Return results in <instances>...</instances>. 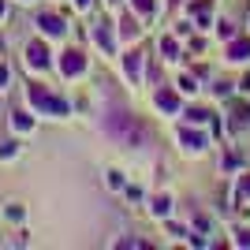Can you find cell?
Instances as JSON below:
<instances>
[{
  "mask_svg": "<svg viewBox=\"0 0 250 250\" xmlns=\"http://www.w3.org/2000/svg\"><path fill=\"white\" fill-rule=\"evenodd\" d=\"M26 56H30L34 67H45V63H49V52H45V45H42V42H34L30 49H26Z\"/></svg>",
  "mask_w": 250,
  "mask_h": 250,
  "instance_id": "5b68a950",
  "label": "cell"
},
{
  "mask_svg": "<svg viewBox=\"0 0 250 250\" xmlns=\"http://www.w3.org/2000/svg\"><path fill=\"white\" fill-rule=\"evenodd\" d=\"M250 56V42H231L228 45V60H247Z\"/></svg>",
  "mask_w": 250,
  "mask_h": 250,
  "instance_id": "52a82bcc",
  "label": "cell"
},
{
  "mask_svg": "<svg viewBox=\"0 0 250 250\" xmlns=\"http://www.w3.org/2000/svg\"><path fill=\"white\" fill-rule=\"evenodd\" d=\"M161 49H165L168 56H176V42H172V38H165V42H161Z\"/></svg>",
  "mask_w": 250,
  "mask_h": 250,
  "instance_id": "e0dca14e",
  "label": "cell"
},
{
  "mask_svg": "<svg viewBox=\"0 0 250 250\" xmlns=\"http://www.w3.org/2000/svg\"><path fill=\"white\" fill-rule=\"evenodd\" d=\"M179 142H183V149H190V153H198V149H206V138L198 135V131H179Z\"/></svg>",
  "mask_w": 250,
  "mask_h": 250,
  "instance_id": "3957f363",
  "label": "cell"
},
{
  "mask_svg": "<svg viewBox=\"0 0 250 250\" xmlns=\"http://www.w3.org/2000/svg\"><path fill=\"white\" fill-rule=\"evenodd\" d=\"M120 34H124V38H135V34H138V22L135 19H124V22H120Z\"/></svg>",
  "mask_w": 250,
  "mask_h": 250,
  "instance_id": "ba28073f",
  "label": "cell"
},
{
  "mask_svg": "<svg viewBox=\"0 0 250 250\" xmlns=\"http://www.w3.org/2000/svg\"><path fill=\"white\" fill-rule=\"evenodd\" d=\"M38 26H42L45 34H63V19H56V15H42Z\"/></svg>",
  "mask_w": 250,
  "mask_h": 250,
  "instance_id": "8992f818",
  "label": "cell"
},
{
  "mask_svg": "<svg viewBox=\"0 0 250 250\" xmlns=\"http://www.w3.org/2000/svg\"><path fill=\"white\" fill-rule=\"evenodd\" d=\"M97 42H101L104 49H112V38H108V30H104V26H97Z\"/></svg>",
  "mask_w": 250,
  "mask_h": 250,
  "instance_id": "5bb4252c",
  "label": "cell"
},
{
  "mask_svg": "<svg viewBox=\"0 0 250 250\" xmlns=\"http://www.w3.org/2000/svg\"><path fill=\"white\" fill-rule=\"evenodd\" d=\"M15 127H19V131H26V127H30V116L19 112V116H15Z\"/></svg>",
  "mask_w": 250,
  "mask_h": 250,
  "instance_id": "2e32d148",
  "label": "cell"
},
{
  "mask_svg": "<svg viewBox=\"0 0 250 250\" xmlns=\"http://www.w3.org/2000/svg\"><path fill=\"white\" fill-rule=\"evenodd\" d=\"M4 83H8V71H4V67H0V86H4Z\"/></svg>",
  "mask_w": 250,
  "mask_h": 250,
  "instance_id": "d6986e66",
  "label": "cell"
},
{
  "mask_svg": "<svg viewBox=\"0 0 250 250\" xmlns=\"http://www.w3.org/2000/svg\"><path fill=\"white\" fill-rule=\"evenodd\" d=\"M250 194V176H243V183H239V198H247Z\"/></svg>",
  "mask_w": 250,
  "mask_h": 250,
  "instance_id": "ac0fdd59",
  "label": "cell"
},
{
  "mask_svg": "<svg viewBox=\"0 0 250 250\" xmlns=\"http://www.w3.org/2000/svg\"><path fill=\"white\" fill-rule=\"evenodd\" d=\"M235 124H250V108H243V104H235Z\"/></svg>",
  "mask_w": 250,
  "mask_h": 250,
  "instance_id": "4fadbf2b",
  "label": "cell"
},
{
  "mask_svg": "<svg viewBox=\"0 0 250 250\" xmlns=\"http://www.w3.org/2000/svg\"><path fill=\"white\" fill-rule=\"evenodd\" d=\"M0 15H4V0H0Z\"/></svg>",
  "mask_w": 250,
  "mask_h": 250,
  "instance_id": "44dd1931",
  "label": "cell"
},
{
  "mask_svg": "<svg viewBox=\"0 0 250 250\" xmlns=\"http://www.w3.org/2000/svg\"><path fill=\"white\" fill-rule=\"evenodd\" d=\"M75 4H79V8H86V4H90V0H75Z\"/></svg>",
  "mask_w": 250,
  "mask_h": 250,
  "instance_id": "ffe728a7",
  "label": "cell"
},
{
  "mask_svg": "<svg viewBox=\"0 0 250 250\" xmlns=\"http://www.w3.org/2000/svg\"><path fill=\"white\" fill-rule=\"evenodd\" d=\"M168 209H172V202H168L165 194H161V198L153 202V213H157V217H168Z\"/></svg>",
  "mask_w": 250,
  "mask_h": 250,
  "instance_id": "9c48e42d",
  "label": "cell"
},
{
  "mask_svg": "<svg viewBox=\"0 0 250 250\" xmlns=\"http://www.w3.org/2000/svg\"><path fill=\"white\" fill-rule=\"evenodd\" d=\"M30 101L42 108V112H52V116H67V101L56 94H49L45 86H30Z\"/></svg>",
  "mask_w": 250,
  "mask_h": 250,
  "instance_id": "6da1fadb",
  "label": "cell"
},
{
  "mask_svg": "<svg viewBox=\"0 0 250 250\" xmlns=\"http://www.w3.org/2000/svg\"><path fill=\"white\" fill-rule=\"evenodd\" d=\"M83 67H86V60H83V52H63V60H60V71L63 75H83Z\"/></svg>",
  "mask_w": 250,
  "mask_h": 250,
  "instance_id": "7a4b0ae2",
  "label": "cell"
},
{
  "mask_svg": "<svg viewBox=\"0 0 250 250\" xmlns=\"http://www.w3.org/2000/svg\"><path fill=\"white\" fill-rule=\"evenodd\" d=\"M157 104L165 108V112H179V97L172 90H157Z\"/></svg>",
  "mask_w": 250,
  "mask_h": 250,
  "instance_id": "277c9868",
  "label": "cell"
},
{
  "mask_svg": "<svg viewBox=\"0 0 250 250\" xmlns=\"http://www.w3.org/2000/svg\"><path fill=\"white\" fill-rule=\"evenodd\" d=\"M127 75H131V79H138V52H131V56H127Z\"/></svg>",
  "mask_w": 250,
  "mask_h": 250,
  "instance_id": "30bf717a",
  "label": "cell"
},
{
  "mask_svg": "<svg viewBox=\"0 0 250 250\" xmlns=\"http://www.w3.org/2000/svg\"><path fill=\"white\" fill-rule=\"evenodd\" d=\"M179 90H183V94H194L198 86H194V79H190V75H183V79H179Z\"/></svg>",
  "mask_w": 250,
  "mask_h": 250,
  "instance_id": "7c38bea8",
  "label": "cell"
},
{
  "mask_svg": "<svg viewBox=\"0 0 250 250\" xmlns=\"http://www.w3.org/2000/svg\"><path fill=\"white\" fill-rule=\"evenodd\" d=\"M187 120H190V124H202V120H206V112H202V108H190Z\"/></svg>",
  "mask_w": 250,
  "mask_h": 250,
  "instance_id": "9a60e30c",
  "label": "cell"
},
{
  "mask_svg": "<svg viewBox=\"0 0 250 250\" xmlns=\"http://www.w3.org/2000/svg\"><path fill=\"white\" fill-rule=\"evenodd\" d=\"M135 8L142 11V15H153V11H157V4H153V0H135Z\"/></svg>",
  "mask_w": 250,
  "mask_h": 250,
  "instance_id": "8fae6325",
  "label": "cell"
}]
</instances>
